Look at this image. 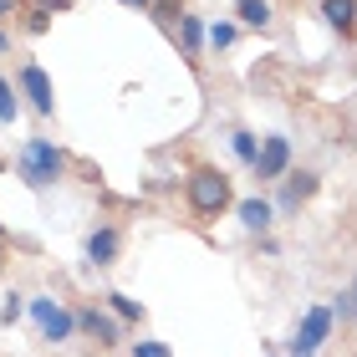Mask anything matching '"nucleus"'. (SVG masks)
Listing matches in <instances>:
<instances>
[{
    "instance_id": "nucleus-1",
    "label": "nucleus",
    "mask_w": 357,
    "mask_h": 357,
    "mask_svg": "<svg viewBox=\"0 0 357 357\" xmlns=\"http://www.w3.org/2000/svg\"><path fill=\"white\" fill-rule=\"evenodd\" d=\"M184 199H189V209L199 220H220L225 209L235 204V189H230V178H225L220 169H194L184 178Z\"/></svg>"
},
{
    "instance_id": "nucleus-2",
    "label": "nucleus",
    "mask_w": 357,
    "mask_h": 357,
    "mask_svg": "<svg viewBox=\"0 0 357 357\" xmlns=\"http://www.w3.org/2000/svg\"><path fill=\"white\" fill-rule=\"evenodd\" d=\"M15 169H21V178H26L31 189H46V184H56V178L67 174V153H61L52 138H26Z\"/></svg>"
},
{
    "instance_id": "nucleus-3",
    "label": "nucleus",
    "mask_w": 357,
    "mask_h": 357,
    "mask_svg": "<svg viewBox=\"0 0 357 357\" xmlns=\"http://www.w3.org/2000/svg\"><path fill=\"white\" fill-rule=\"evenodd\" d=\"M26 312H31V321H36V332H41V342H67V337L77 332V312H67L56 296H31L26 301Z\"/></svg>"
},
{
    "instance_id": "nucleus-4",
    "label": "nucleus",
    "mask_w": 357,
    "mask_h": 357,
    "mask_svg": "<svg viewBox=\"0 0 357 357\" xmlns=\"http://www.w3.org/2000/svg\"><path fill=\"white\" fill-rule=\"evenodd\" d=\"M327 337H332V306H312V312L301 317L296 337H291V357H317Z\"/></svg>"
},
{
    "instance_id": "nucleus-5",
    "label": "nucleus",
    "mask_w": 357,
    "mask_h": 357,
    "mask_svg": "<svg viewBox=\"0 0 357 357\" xmlns=\"http://www.w3.org/2000/svg\"><path fill=\"white\" fill-rule=\"evenodd\" d=\"M21 92L31 97V112H36V118H52L56 112V87H52V77H46V67H36V61L21 67Z\"/></svg>"
},
{
    "instance_id": "nucleus-6",
    "label": "nucleus",
    "mask_w": 357,
    "mask_h": 357,
    "mask_svg": "<svg viewBox=\"0 0 357 357\" xmlns=\"http://www.w3.org/2000/svg\"><path fill=\"white\" fill-rule=\"evenodd\" d=\"M255 178L261 184H271V178H281L286 169H291V138H281V133H271V138H261V153H255Z\"/></svg>"
},
{
    "instance_id": "nucleus-7",
    "label": "nucleus",
    "mask_w": 357,
    "mask_h": 357,
    "mask_svg": "<svg viewBox=\"0 0 357 357\" xmlns=\"http://www.w3.org/2000/svg\"><path fill=\"white\" fill-rule=\"evenodd\" d=\"M77 332H87L97 347H118L123 342V327L102 312V306H82V312H77Z\"/></svg>"
},
{
    "instance_id": "nucleus-8",
    "label": "nucleus",
    "mask_w": 357,
    "mask_h": 357,
    "mask_svg": "<svg viewBox=\"0 0 357 357\" xmlns=\"http://www.w3.org/2000/svg\"><path fill=\"white\" fill-rule=\"evenodd\" d=\"M118 250H123L118 225H97V230L87 235V261L92 266H112V261H118Z\"/></svg>"
},
{
    "instance_id": "nucleus-9",
    "label": "nucleus",
    "mask_w": 357,
    "mask_h": 357,
    "mask_svg": "<svg viewBox=\"0 0 357 357\" xmlns=\"http://www.w3.org/2000/svg\"><path fill=\"white\" fill-rule=\"evenodd\" d=\"M235 215H240V225H245L250 235H261V230H271L275 204H271V199H261V194H250V199H240V204H235Z\"/></svg>"
},
{
    "instance_id": "nucleus-10",
    "label": "nucleus",
    "mask_w": 357,
    "mask_h": 357,
    "mask_svg": "<svg viewBox=\"0 0 357 357\" xmlns=\"http://www.w3.org/2000/svg\"><path fill=\"white\" fill-rule=\"evenodd\" d=\"M321 21L342 36H357V0H321Z\"/></svg>"
},
{
    "instance_id": "nucleus-11",
    "label": "nucleus",
    "mask_w": 357,
    "mask_h": 357,
    "mask_svg": "<svg viewBox=\"0 0 357 357\" xmlns=\"http://www.w3.org/2000/svg\"><path fill=\"white\" fill-rule=\"evenodd\" d=\"M321 189V178L312 174V169H301V174H291L286 178V194H281V209H296L301 199H312V194Z\"/></svg>"
},
{
    "instance_id": "nucleus-12",
    "label": "nucleus",
    "mask_w": 357,
    "mask_h": 357,
    "mask_svg": "<svg viewBox=\"0 0 357 357\" xmlns=\"http://www.w3.org/2000/svg\"><path fill=\"white\" fill-rule=\"evenodd\" d=\"M235 15H240L250 31H266V26H271V0H235Z\"/></svg>"
},
{
    "instance_id": "nucleus-13",
    "label": "nucleus",
    "mask_w": 357,
    "mask_h": 357,
    "mask_svg": "<svg viewBox=\"0 0 357 357\" xmlns=\"http://www.w3.org/2000/svg\"><path fill=\"white\" fill-rule=\"evenodd\" d=\"M178 36H184V52H189V56L204 52V21H199V15H184V10H178Z\"/></svg>"
},
{
    "instance_id": "nucleus-14",
    "label": "nucleus",
    "mask_w": 357,
    "mask_h": 357,
    "mask_svg": "<svg viewBox=\"0 0 357 357\" xmlns=\"http://www.w3.org/2000/svg\"><path fill=\"white\" fill-rule=\"evenodd\" d=\"M230 149H235L240 164H255V153H261V138L245 133V128H235V133H230Z\"/></svg>"
},
{
    "instance_id": "nucleus-15",
    "label": "nucleus",
    "mask_w": 357,
    "mask_h": 357,
    "mask_svg": "<svg viewBox=\"0 0 357 357\" xmlns=\"http://www.w3.org/2000/svg\"><path fill=\"white\" fill-rule=\"evenodd\" d=\"M204 41L215 46V52H230V46H235V26L230 21H215V26L204 31Z\"/></svg>"
},
{
    "instance_id": "nucleus-16",
    "label": "nucleus",
    "mask_w": 357,
    "mask_h": 357,
    "mask_svg": "<svg viewBox=\"0 0 357 357\" xmlns=\"http://www.w3.org/2000/svg\"><path fill=\"white\" fill-rule=\"evenodd\" d=\"M107 306H112L118 317H128V321H143V306H138L133 296H123V291H107Z\"/></svg>"
},
{
    "instance_id": "nucleus-17",
    "label": "nucleus",
    "mask_w": 357,
    "mask_h": 357,
    "mask_svg": "<svg viewBox=\"0 0 357 357\" xmlns=\"http://www.w3.org/2000/svg\"><path fill=\"white\" fill-rule=\"evenodd\" d=\"M15 112H21V102H15L10 82H6V77H0V123H15Z\"/></svg>"
},
{
    "instance_id": "nucleus-18",
    "label": "nucleus",
    "mask_w": 357,
    "mask_h": 357,
    "mask_svg": "<svg viewBox=\"0 0 357 357\" xmlns=\"http://www.w3.org/2000/svg\"><path fill=\"white\" fill-rule=\"evenodd\" d=\"M128 357H174L169 352V342H153V337H143V342H133V352Z\"/></svg>"
},
{
    "instance_id": "nucleus-19",
    "label": "nucleus",
    "mask_w": 357,
    "mask_h": 357,
    "mask_svg": "<svg viewBox=\"0 0 357 357\" xmlns=\"http://www.w3.org/2000/svg\"><path fill=\"white\" fill-rule=\"evenodd\" d=\"M21 312H26V296H15V291H10V296H6V306H0V321L10 327V321H21Z\"/></svg>"
},
{
    "instance_id": "nucleus-20",
    "label": "nucleus",
    "mask_w": 357,
    "mask_h": 357,
    "mask_svg": "<svg viewBox=\"0 0 357 357\" xmlns=\"http://www.w3.org/2000/svg\"><path fill=\"white\" fill-rule=\"evenodd\" d=\"M46 26H52V10H41V6H36V10H31V21H26V31H31V36H41Z\"/></svg>"
},
{
    "instance_id": "nucleus-21",
    "label": "nucleus",
    "mask_w": 357,
    "mask_h": 357,
    "mask_svg": "<svg viewBox=\"0 0 357 357\" xmlns=\"http://www.w3.org/2000/svg\"><path fill=\"white\" fill-rule=\"evenodd\" d=\"M332 317H342V321L352 317V291H347V296H337V306H332Z\"/></svg>"
},
{
    "instance_id": "nucleus-22",
    "label": "nucleus",
    "mask_w": 357,
    "mask_h": 357,
    "mask_svg": "<svg viewBox=\"0 0 357 357\" xmlns=\"http://www.w3.org/2000/svg\"><path fill=\"white\" fill-rule=\"evenodd\" d=\"M41 10H72V0H36Z\"/></svg>"
},
{
    "instance_id": "nucleus-23",
    "label": "nucleus",
    "mask_w": 357,
    "mask_h": 357,
    "mask_svg": "<svg viewBox=\"0 0 357 357\" xmlns=\"http://www.w3.org/2000/svg\"><path fill=\"white\" fill-rule=\"evenodd\" d=\"M0 271H6V235H0Z\"/></svg>"
},
{
    "instance_id": "nucleus-24",
    "label": "nucleus",
    "mask_w": 357,
    "mask_h": 357,
    "mask_svg": "<svg viewBox=\"0 0 357 357\" xmlns=\"http://www.w3.org/2000/svg\"><path fill=\"white\" fill-rule=\"evenodd\" d=\"M352 321H357V281H352Z\"/></svg>"
},
{
    "instance_id": "nucleus-25",
    "label": "nucleus",
    "mask_w": 357,
    "mask_h": 357,
    "mask_svg": "<svg viewBox=\"0 0 357 357\" xmlns=\"http://www.w3.org/2000/svg\"><path fill=\"white\" fill-rule=\"evenodd\" d=\"M123 6H138V10H143V6H153V0H123Z\"/></svg>"
},
{
    "instance_id": "nucleus-26",
    "label": "nucleus",
    "mask_w": 357,
    "mask_h": 357,
    "mask_svg": "<svg viewBox=\"0 0 357 357\" xmlns=\"http://www.w3.org/2000/svg\"><path fill=\"white\" fill-rule=\"evenodd\" d=\"M6 46H10V36H6V31H0V52H6Z\"/></svg>"
},
{
    "instance_id": "nucleus-27",
    "label": "nucleus",
    "mask_w": 357,
    "mask_h": 357,
    "mask_svg": "<svg viewBox=\"0 0 357 357\" xmlns=\"http://www.w3.org/2000/svg\"><path fill=\"white\" fill-rule=\"evenodd\" d=\"M0 15H10V0H0Z\"/></svg>"
}]
</instances>
